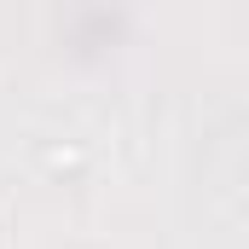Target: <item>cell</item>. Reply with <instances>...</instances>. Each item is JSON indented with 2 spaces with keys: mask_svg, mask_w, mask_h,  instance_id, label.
<instances>
[]
</instances>
